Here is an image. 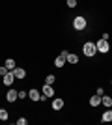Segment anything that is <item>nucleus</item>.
<instances>
[{
	"mask_svg": "<svg viewBox=\"0 0 112 125\" xmlns=\"http://www.w3.org/2000/svg\"><path fill=\"white\" fill-rule=\"evenodd\" d=\"M82 51H84L86 56H93L97 52V47H95V43H92V41H86V45L82 47Z\"/></svg>",
	"mask_w": 112,
	"mask_h": 125,
	"instance_id": "f257e3e1",
	"label": "nucleus"
},
{
	"mask_svg": "<svg viewBox=\"0 0 112 125\" xmlns=\"http://www.w3.org/2000/svg\"><path fill=\"white\" fill-rule=\"evenodd\" d=\"M73 26H75V30H84V28H86V19H84L82 15L75 17V21H73Z\"/></svg>",
	"mask_w": 112,
	"mask_h": 125,
	"instance_id": "f03ea898",
	"label": "nucleus"
},
{
	"mask_svg": "<svg viewBox=\"0 0 112 125\" xmlns=\"http://www.w3.org/2000/svg\"><path fill=\"white\" fill-rule=\"evenodd\" d=\"M95 47H97V51H101V52H108V49H110V45H108V41L107 39H99V41L95 43Z\"/></svg>",
	"mask_w": 112,
	"mask_h": 125,
	"instance_id": "7ed1b4c3",
	"label": "nucleus"
},
{
	"mask_svg": "<svg viewBox=\"0 0 112 125\" xmlns=\"http://www.w3.org/2000/svg\"><path fill=\"white\" fill-rule=\"evenodd\" d=\"M28 97H30L32 101H43V99H45V95H41V94H39V90H36V88L28 92Z\"/></svg>",
	"mask_w": 112,
	"mask_h": 125,
	"instance_id": "20e7f679",
	"label": "nucleus"
},
{
	"mask_svg": "<svg viewBox=\"0 0 112 125\" xmlns=\"http://www.w3.org/2000/svg\"><path fill=\"white\" fill-rule=\"evenodd\" d=\"M2 78H4V84H6V86H11V84H13V80H15V75H13V71H8Z\"/></svg>",
	"mask_w": 112,
	"mask_h": 125,
	"instance_id": "39448f33",
	"label": "nucleus"
},
{
	"mask_svg": "<svg viewBox=\"0 0 112 125\" xmlns=\"http://www.w3.org/2000/svg\"><path fill=\"white\" fill-rule=\"evenodd\" d=\"M6 99L10 101V103H13V101H17V99H19V92H17V90H10V92L6 94Z\"/></svg>",
	"mask_w": 112,
	"mask_h": 125,
	"instance_id": "423d86ee",
	"label": "nucleus"
},
{
	"mask_svg": "<svg viewBox=\"0 0 112 125\" xmlns=\"http://www.w3.org/2000/svg\"><path fill=\"white\" fill-rule=\"evenodd\" d=\"M43 95H45V97H52V95H54L52 84H45V86H43Z\"/></svg>",
	"mask_w": 112,
	"mask_h": 125,
	"instance_id": "0eeeda50",
	"label": "nucleus"
},
{
	"mask_svg": "<svg viewBox=\"0 0 112 125\" xmlns=\"http://www.w3.org/2000/svg\"><path fill=\"white\" fill-rule=\"evenodd\" d=\"M13 75H15V78H24L26 77V71H24L22 67H15L13 69Z\"/></svg>",
	"mask_w": 112,
	"mask_h": 125,
	"instance_id": "6e6552de",
	"label": "nucleus"
},
{
	"mask_svg": "<svg viewBox=\"0 0 112 125\" xmlns=\"http://www.w3.org/2000/svg\"><path fill=\"white\" fill-rule=\"evenodd\" d=\"M90 104L92 106H99V104H101V95H93V97H90Z\"/></svg>",
	"mask_w": 112,
	"mask_h": 125,
	"instance_id": "1a4fd4ad",
	"label": "nucleus"
},
{
	"mask_svg": "<svg viewBox=\"0 0 112 125\" xmlns=\"http://www.w3.org/2000/svg\"><path fill=\"white\" fill-rule=\"evenodd\" d=\"M101 104H103V106H107V108H110V106H112V99L108 97V95H103V97H101Z\"/></svg>",
	"mask_w": 112,
	"mask_h": 125,
	"instance_id": "9d476101",
	"label": "nucleus"
},
{
	"mask_svg": "<svg viewBox=\"0 0 112 125\" xmlns=\"http://www.w3.org/2000/svg\"><path fill=\"white\" fill-rule=\"evenodd\" d=\"M101 121H105V123L112 121V110H107V112H105V114L101 116Z\"/></svg>",
	"mask_w": 112,
	"mask_h": 125,
	"instance_id": "9b49d317",
	"label": "nucleus"
},
{
	"mask_svg": "<svg viewBox=\"0 0 112 125\" xmlns=\"http://www.w3.org/2000/svg\"><path fill=\"white\" fill-rule=\"evenodd\" d=\"M62 106H64V99H54L52 101V108L54 110H60Z\"/></svg>",
	"mask_w": 112,
	"mask_h": 125,
	"instance_id": "f8f14e48",
	"label": "nucleus"
},
{
	"mask_svg": "<svg viewBox=\"0 0 112 125\" xmlns=\"http://www.w3.org/2000/svg\"><path fill=\"white\" fill-rule=\"evenodd\" d=\"M64 63H65V58L62 56V54H60V56H56V60H54V65H56V67H62Z\"/></svg>",
	"mask_w": 112,
	"mask_h": 125,
	"instance_id": "ddd939ff",
	"label": "nucleus"
},
{
	"mask_svg": "<svg viewBox=\"0 0 112 125\" xmlns=\"http://www.w3.org/2000/svg\"><path fill=\"white\" fill-rule=\"evenodd\" d=\"M65 62H69V63H77V62H79V56H77V54H67Z\"/></svg>",
	"mask_w": 112,
	"mask_h": 125,
	"instance_id": "4468645a",
	"label": "nucleus"
},
{
	"mask_svg": "<svg viewBox=\"0 0 112 125\" xmlns=\"http://www.w3.org/2000/svg\"><path fill=\"white\" fill-rule=\"evenodd\" d=\"M6 67L10 69V71H13V69H15V60H11V58H8V60H6Z\"/></svg>",
	"mask_w": 112,
	"mask_h": 125,
	"instance_id": "2eb2a0df",
	"label": "nucleus"
},
{
	"mask_svg": "<svg viewBox=\"0 0 112 125\" xmlns=\"http://www.w3.org/2000/svg\"><path fill=\"white\" fill-rule=\"evenodd\" d=\"M56 82V77H54V75H47V77H45V84H54Z\"/></svg>",
	"mask_w": 112,
	"mask_h": 125,
	"instance_id": "dca6fc26",
	"label": "nucleus"
},
{
	"mask_svg": "<svg viewBox=\"0 0 112 125\" xmlns=\"http://www.w3.org/2000/svg\"><path fill=\"white\" fill-rule=\"evenodd\" d=\"M0 120H2V121L8 120V110H6V108H0Z\"/></svg>",
	"mask_w": 112,
	"mask_h": 125,
	"instance_id": "f3484780",
	"label": "nucleus"
},
{
	"mask_svg": "<svg viewBox=\"0 0 112 125\" xmlns=\"http://www.w3.org/2000/svg\"><path fill=\"white\" fill-rule=\"evenodd\" d=\"M8 71H10V69L6 67V65H0V75H2V77H4V75L8 73Z\"/></svg>",
	"mask_w": 112,
	"mask_h": 125,
	"instance_id": "a211bd4d",
	"label": "nucleus"
},
{
	"mask_svg": "<svg viewBox=\"0 0 112 125\" xmlns=\"http://www.w3.org/2000/svg\"><path fill=\"white\" fill-rule=\"evenodd\" d=\"M17 123H19V125H26V118H19Z\"/></svg>",
	"mask_w": 112,
	"mask_h": 125,
	"instance_id": "6ab92c4d",
	"label": "nucleus"
},
{
	"mask_svg": "<svg viewBox=\"0 0 112 125\" xmlns=\"http://www.w3.org/2000/svg\"><path fill=\"white\" fill-rule=\"evenodd\" d=\"M67 6H69V8H75V6H77V0H67Z\"/></svg>",
	"mask_w": 112,
	"mask_h": 125,
	"instance_id": "aec40b11",
	"label": "nucleus"
},
{
	"mask_svg": "<svg viewBox=\"0 0 112 125\" xmlns=\"http://www.w3.org/2000/svg\"><path fill=\"white\" fill-rule=\"evenodd\" d=\"M24 97H26V92H22V90H21V92H19V99H24Z\"/></svg>",
	"mask_w": 112,
	"mask_h": 125,
	"instance_id": "412c9836",
	"label": "nucleus"
},
{
	"mask_svg": "<svg viewBox=\"0 0 112 125\" xmlns=\"http://www.w3.org/2000/svg\"><path fill=\"white\" fill-rule=\"evenodd\" d=\"M97 95H101V97H103V95H105V90H103V88H97Z\"/></svg>",
	"mask_w": 112,
	"mask_h": 125,
	"instance_id": "4be33fe9",
	"label": "nucleus"
},
{
	"mask_svg": "<svg viewBox=\"0 0 112 125\" xmlns=\"http://www.w3.org/2000/svg\"><path fill=\"white\" fill-rule=\"evenodd\" d=\"M110 84H112V82H110Z\"/></svg>",
	"mask_w": 112,
	"mask_h": 125,
	"instance_id": "5701e85b",
	"label": "nucleus"
}]
</instances>
